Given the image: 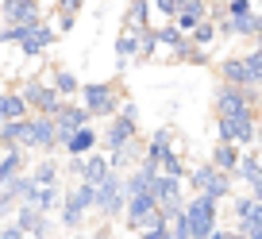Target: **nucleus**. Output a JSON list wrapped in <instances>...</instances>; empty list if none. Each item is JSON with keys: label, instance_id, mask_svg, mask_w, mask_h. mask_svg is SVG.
Here are the masks:
<instances>
[{"label": "nucleus", "instance_id": "f257e3e1", "mask_svg": "<svg viewBox=\"0 0 262 239\" xmlns=\"http://www.w3.org/2000/svg\"><path fill=\"white\" fill-rule=\"evenodd\" d=\"M93 216V185L85 182H70L62 189V205H58L54 220L62 224L70 235H77V231H85V220Z\"/></svg>", "mask_w": 262, "mask_h": 239}, {"label": "nucleus", "instance_id": "f03ea898", "mask_svg": "<svg viewBox=\"0 0 262 239\" xmlns=\"http://www.w3.org/2000/svg\"><path fill=\"white\" fill-rule=\"evenodd\" d=\"M139 104L135 100H123L120 104V112L112 116V120H104V127H100V150L104 155H112V150H120V147H127L131 139H139Z\"/></svg>", "mask_w": 262, "mask_h": 239}, {"label": "nucleus", "instance_id": "7ed1b4c3", "mask_svg": "<svg viewBox=\"0 0 262 239\" xmlns=\"http://www.w3.org/2000/svg\"><path fill=\"white\" fill-rule=\"evenodd\" d=\"M81 104L89 108V116H93V124L97 120H112L116 112H120V104L127 100V93H123V85L120 81H81Z\"/></svg>", "mask_w": 262, "mask_h": 239}, {"label": "nucleus", "instance_id": "20e7f679", "mask_svg": "<svg viewBox=\"0 0 262 239\" xmlns=\"http://www.w3.org/2000/svg\"><path fill=\"white\" fill-rule=\"evenodd\" d=\"M185 182H189V189H193V193H201V197L216 201V205H224V201H231V197H235V182H231L228 173H220L212 162L189 166Z\"/></svg>", "mask_w": 262, "mask_h": 239}, {"label": "nucleus", "instance_id": "39448f33", "mask_svg": "<svg viewBox=\"0 0 262 239\" xmlns=\"http://www.w3.org/2000/svg\"><path fill=\"white\" fill-rule=\"evenodd\" d=\"M123 205H127V193H123V173H108L104 182L93 189V216L100 224H116L123 220Z\"/></svg>", "mask_w": 262, "mask_h": 239}, {"label": "nucleus", "instance_id": "423d86ee", "mask_svg": "<svg viewBox=\"0 0 262 239\" xmlns=\"http://www.w3.org/2000/svg\"><path fill=\"white\" fill-rule=\"evenodd\" d=\"M181 220H185V231L189 239H208L216 228H220V205L201 193L185 197V208H181Z\"/></svg>", "mask_w": 262, "mask_h": 239}, {"label": "nucleus", "instance_id": "0eeeda50", "mask_svg": "<svg viewBox=\"0 0 262 239\" xmlns=\"http://www.w3.org/2000/svg\"><path fill=\"white\" fill-rule=\"evenodd\" d=\"M212 112L224 116V120H228V116H254L258 112V89H235V85L216 81Z\"/></svg>", "mask_w": 262, "mask_h": 239}, {"label": "nucleus", "instance_id": "6e6552de", "mask_svg": "<svg viewBox=\"0 0 262 239\" xmlns=\"http://www.w3.org/2000/svg\"><path fill=\"white\" fill-rule=\"evenodd\" d=\"M254 127H258V112L254 116H216V143H231L239 150L254 147Z\"/></svg>", "mask_w": 262, "mask_h": 239}, {"label": "nucleus", "instance_id": "1a4fd4ad", "mask_svg": "<svg viewBox=\"0 0 262 239\" xmlns=\"http://www.w3.org/2000/svg\"><path fill=\"white\" fill-rule=\"evenodd\" d=\"M16 93L24 97V104H27V112H31V116H54L58 104H62V97L50 89L47 77H27Z\"/></svg>", "mask_w": 262, "mask_h": 239}, {"label": "nucleus", "instance_id": "9d476101", "mask_svg": "<svg viewBox=\"0 0 262 239\" xmlns=\"http://www.w3.org/2000/svg\"><path fill=\"white\" fill-rule=\"evenodd\" d=\"M47 24L42 0H0V27H39Z\"/></svg>", "mask_w": 262, "mask_h": 239}, {"label": "nucleus", "instance_id": "9b49d317", "mask_svg": "<svg viewBox=\"0 0 262 239\" xmlns=\"http://www.w3.org/2000/svg\"><path fill=\"white\" fill-rule=\"evenodd\" d=\"M12 35H16L19 50H24L27 58H39V54H47V50L58 42V31L50 27V19H47V24H39V27H12Z\"/></svg>", "mask_w": 262, "mask_h": 239}, {"label": "nucleus", "instance_id": "f8f14e48", "mask_svg": "<svg viewBox=\"0 0 262 239\" xmlns=\"http://www.w3.org/2000/svg\"><path fill=\"white\" fill-rule=\"evenodd\" d=\"M27 150H39V155H58L62 150L50 116H27Z\"/></svg>", "mask_w": 262, "mask_h": 239}, {"label": "nucleus", "instance_id": "ddd939ff", "mask_svg": "<svg viewBox=\"0 0 262 239\" xmlns=\"http://www.w3.org/2000/svg\"><path fill=\"white\" fill-rule=\"evenodd\" d=\"M54 120V132H58V143L66 139V135H74L77 127H89L93 124V116H89V108L81 104V100H62L58 104V112L50 116Z\"/></svg>", "mask_w": 262, "mask_h": 239}, {"label": "nucleus", "instance_id": "4468645a", "mask_svg": "<svg viewBox=\"0 0 262 239\" xmlns=\"http://www.w3.org/2000/svg\"><path fill=\"white\" fill-rule=\"evenodd\" d=\"M62 150H66V158H85V155H93V150H100V127L97 124L77 127L74 135L62 139Z\"/></svg>", "mask_w": 262, "mask_h": 239}, {"label": "nucleus", "instance_id": "2eb2a0df", "mask_svg": "<svg viewBox=\"0 0 262 239\" xmlns=\"http://www.w3.org/2000/svg\"><path fill=\"white\" fill-rule=\"evenodd\" d=\"M12 220L19 224V231H24L27 239H47V235H54V220H50V216H42V212H35L31 205H19Z\"/></svg>", "mask_w": 262, "mask_h": 239}, {"label": "nucleus", "instance_id": "dca6fc26", "mask_svg": "<svg viewBox=\"0 0 262 239\" xmlns=\"http://www.w3.org/2000/svg\"><path fill=\"white\" fill-rule=\"evenodd\" d=\"M170 155H178V132H173V127H158V132L147 139L143 162H155V166H162Z\"/></svg>", "mask_w": 262, "mask_h": 239}, {"label": "nucleus", "instance_id": "f3484780", "mask_svg": "<svg viewBox=\"0 0 262 239\" xmlns=\"http://www.w3.org/2000/svg\"><path fill=\"white\" fill-rule=\"evenodd\" d=\"M216 74H220V81H224V85H235V89H254L251 70H247L243 54H228V58H220Z\"/></svg>", "mask_w": 262, "mask_h": 239}, {"label": "nucleus", "instance_id": "a211bd4d", "mask_svg": "<svg viewBox=\"0 0 262 239\" xmlns=\"http://www.w3.org/2000/svg\"><path fill=\"white\" fill-rule=\"evenodd\" d=\"M208 8H212V0H181L178 16H173V27H178L181 35H189L196 24H205V19H208Z\"/></svg>", "mask_w": 262, "mask_h": 239}, {"label": "nucleus", "instance_id": "6ab92c4d", "mask_svg": "<svg viewBox=\"0 0 262 239\" xmlns=\"http://www.w3.org/2000/svg\"><path fill=\"white\" fill-rule=\"evenodd\" d=\"M143 150H147V139H131L127 147H120V150H112V155H108V166H112L116 173H127V170H135V166L143 162Z\"/></svg>", "mask_w": 262, "mask_h": 239}, {"label": "nucleus", "instance_id": "aec40b11", "mask_svg": "<svg viewBox=\"0 0 262 239\" xmlns=\"http://www.w3.org/2000/svg\"><path fill=\"white\" fill-rule=\"evenodd\" d=\"M155 27V12H150V0H127V12H123V31H150Z\"/></svg>", "mask_w": 262, "mask_h": 239}, {"label": "nucleus", "instance_id": "412c9836", "mask_svg": "<svg viewBox=\"0 0 262 239\" xmlns=\"http://www.w3.org/2000/svg\"><path fill=\"white\" fill-rule=\"evenodd\" d=\"M27 178L35 185H62V162H58V155H39V162L27 166Z\"/></svg>", "mask_w": 262, "mask_h": 239}, {"label": "nucleus", "instance_id": "4be33fe9", "mask_svg": "<svg viewBox=\"0 0 262 239\" xmlns=\"http://www.w3.org/2000/svg\"><path fill=\"white\" fill-rule=\"evenodd\" d=\"M258 178H262V155L251 147V150H243V155H239V166H235V173H231V182H239V185H247V189H251Z\"/></svg>", "mask_w": 262, "mask_h": 239}, {"label": "nucleus", "instance_id": "5701e85b", "mask_svg": "<svg viewBox=\"0 0 262 239\" xmlns=\"http://www.w3.org/2000/svg\"><path fill=\"white\" fill-rule=\"evenodd\" d=\"M27 150H0V189L8 182H16L19 173H27Z\"/></svg>", "mask_w": 262, "mask_h": 239}, {"label": "nucleus", "instance_id": "b1692460", "mask_svg": "<svg viewBox=\"0 0 262 239\" xmlns=\"http://www.w3.org/2000/svg\"><path fill=\"white\" fill-rule=\"evenodd\" d=\"M47 81H50V89H54L62 100H74L77 93H81V77H77L74 70H62V66H58V70H50V74H47Z\"/></svg>", "mask_w": 262, "mask_h": 239}, {"label": "nucleus", "instance_id": "393cba45", "mask_svg": "<svg viewBox=\"0 0 262 239\" xmlns=\"http://www.w3.org/2000/svg\"><path fill=\"white\" fill-rule=\"evenodd\" d=\"M108 173H112L108 155H104V150H93V155H85V170H81V178H77V182H85V185H93V189H97Z\"/></svg>", "mask_w": 262, "mask_h": 239}, {"label": "nucleus", "instance_id": "a878e982", "mask_svg": "<svg viewBox=\"0 0 262 239\" xmlns=\"http://www.w3.org/2000/svg\"><path fill=\"white\" fill-rule=\"evenodd\" d=\"M58 205H62V185H35V193H31V208L35 212H42V216L54 220Z\"/></svg>", "mask_w": 262, "mask_h": 239}, {"label": "nucleus", "instance_id": "bb28decb", "mask_svg": "<svg viewBox=\"0 0 262 239\" xmlns=\"http://www.w3.org/2000/svg\"><path fill=\"white\" fill-rule=\"evenodd\" d=\"M27 104H24V97H19L16 89H8V93H0V124H16V120H27Z\"/></svg>", "mask_w": 262, "mask_h": 239}, {"label": "nucleus", "instance_id": "cd10ccee", "mask_svg": "<svg viewBox=\"0 0 262 239\" xmlns=\"http://www.w3.org/2000/svg\"><path fill=\"white\" fill-rule=\"evenodd\" d=\"M239 155H243V150L231 147V143H216L212 155H208V162H212L220 173H228V178H231V173H235V166H239Z\"/></svg>", "mask_w": 262, "mask_h": 239}, {"label": "nucleus", "instance_id": "c85d7f7f", "mask_svg": "<svg viewBox=\"0 0 262 239\" xmlns=\"http://www.w3.org/2000/svg\"><path fill=\"white\" fill-rule=\"evenodd\" d=\"M135 58H139V35L120 27V35H116V62L127 66V62H135Z\"/></svg>", "mask_w": 262, "mask_h": 239}, {"label": "nucleus", "instance_id": "c756f323", "mask_svg": "<svg viewBox=\"0 0 262 239\" xmlns=\"http://www.w3.org/2000/svg\"><path fill=\"white\" fill-rule=\"evenodd\" d=\"M216 39H220V31H216V19H205V24H196L193 31H189V42H193L196 50H208Z\"/></svg>", "mask_w": 262, "mask_h": 239}, {"label": "nucleus", "instance_id": "7c9ffc66", "mask_svg": "<svg viewBox=\"0 0 262 239\" xmlns=\"http://www.w3.org/2000/svg\"><path fill=\"white\" fill-rule=\"evenodd\" d=\"M178 8H181V0H150V12H155V27H158V24H173Z\"/></svg>", "mask_w": 262, "mask_h": 239}, {"label": "nucleus", "instance_id": "2f4dec72", "mask_svg": "<svg viewBox=\"0 0 262 239\" xmlns=\"http://www.w3.org/2000/svg\"><path fill=\"white\" fill-rule=\"evenodd\" d=\"M243 62H247V70H251V81H254V89L262 85V42H254L251 50L243 54Z\"/></svg>", "mask_w": 262, "mask_h": 239}, {"label": "nucleus", "instance_id": "473e14b6", "mask_svg": "<svg viewBox=\"0 0 262 239\" xmlns=\"http://www.w3.org/2000/svg\"><path fill=\"white\" fill-rule=\"evenodd\" d=\"M16 208H19V197H16V189H12V182L0 189V224L4 220H12L16 216Z\"/></svg>", "mask_w": 262, "mask_h": 239}, {"label": "nucleus", "instance_id": "72a5a7b5", "mask_svg": "<svg viewBox=\"0 0 262 239\" xmlns=\"http://www.w3.org/2000/svg\"><path fill=\"white\" fill-rule=\"evenodd\" d=\"M85 8V0H54V16H77Z\"/></svg>", "mask_w": 262, "mask_h": 239}, {"label": "nucleus", "instance_id": "f704fd0d", "mask_svg": "<svg viewBox=\"0 0 262 239\" xmlns=\"http://www.w3.org/2000/svg\"><path fill=\"white\" fill-rule=\"evenodd\" d=\"M0 239H27V235L19 231L16 220H4V224H0Z\"/></svg>", "mask_w": 262, "mask_h": 239}, {"label": "nucleus", "instance_id": "c9c22d12", "mask_svg": "<svg viewBox=\"0 0 262 239\" xmlns=\"http://www.w3.org/2000/svg\"><path fill=\"white\" fill-rule=\"evenodd\" d=\"M74 24H77V16H58V27H54V31H70Z\"/></svg>", "mask_w": 262, "mask_h": 239}, {"label": "nucleus", "instance_id": "e433bc0d", "mask_svg": "<svg viewBox=\"0 0 262 239\" xmlns=\"http://www.w3.org/2000/svg\"><path fill=\"white\" fill-rule=\"evenodd\" d=\"M247 193H251V201H258V205H262V178H258V182H254Z\"/></svg>", "mask_w": 262, "mask_h": 239}, {"label": "nucleus", "instance_id": "4c0bfd02", "mask_svg": "<svg viewBox=\"0 0 262 239\" xmlns=\"http://www.w3.org/2000/svg\"><path fill=\"white\" fill-rule=\"evenodd\" d=\"M254 42H262V12H254Z\"/></svg>", "mask_w": 262, "mask_h": 239}, {"label": "nucleus", "instance_id": "58836bf2", "mask_svg": "<svg viewBox=\"0 0 262 239\" xmlns=\"http://www.w3.org/2000/svg\"><path fill=\"white\" fill-rule=\"evenodd\" d=\"M254 150L262 155V116H258V127H254Z\"/></svg>", "mask_w": 262, "mask_h": 239}, {"label": "nucleus", "instance_id": "ea45409f", "mask_svg": "<svg viewBox=\"0 0 262 239\" xmlns=\"http://www.w3.org/2000/svg\"><path fill=\"white\" fill-rule=\"evenodd\" d=\"M228 235H231V228H216V231H212L208 239H228Z\"/></svg>", "mask_w": 262, "mask_h": 239}, {"label": "nucleus", "instance_id": "a19ab883", "mask_svg": "<svg viewBox=\"0 0 262 239\" xmlns=\"http://www.w3.org/2000/svg\"><path fill=\"white\" fill-rule=\"evenodd\" d=\"M66 239H93V231H77V235H66Z\"/></svg>", "mask_w": 262, "mask_h": 239}, {"label": "nucleus", "instance_id": "79ce46f5", "mask_svg": "<svg viewBox=\"0 0 262 239\" xmlns=\"http://www.w3.org/2000/svg\"><path fill=\"white\" fill-rule=\"evenodd\" d=\"M228 239H243V235H239V231H231V235H228Z\"/></svg>", "mask_w": 262, "mask_h": 239}, {"label": "nucleus", "instance_id": "37998d69", "mask_svg": "<svg viewBox=\"0 0 262 239\" xmlns=\"http://www.w3.org/2000/svg\"><path fill=\"white\" fill-rule=\"evenodd\" d=\"M258 108H262V85H258Z\"/></svg>", "mask_w": 262, "mask_h": 239}, {"label": "nucleus", "instance_id": "c03bdc74", "mask_svg": "<svg viewBox=\"0 0 262 239\" xmlns=\"http://www.w3.org/2000/svg\"><path fill=\"white\" fill-rule=\"evenodd\" d=\"M47 239H58V235H47Z\"/></svg>", "mask_w": 262, "mask_h": 239}, {"label": "nucleus", "instance_id": "a18cd8bd", "mask_svg": "<svg viewBox=\"0 0 262 239\" xmlns=\"http://www.w3.org/2000/svg\"><path fill=\"white\" fill-rule=\"evenodd\" d=\"M0 93H4V89H0Z\"/></svg>", "mask_w": 262, "mask_h": 239}]
</instances>
